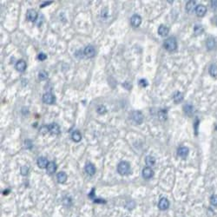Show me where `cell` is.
Returning <instances> with one entry per match:
<instances>
[{"mask_svg": "<svg viewBox=\"0 0 217 217\" xmlns=\"http://www.w3.org/2000/svg\"><path fill=\"white\" fill-rule=\"evenodd\" d=\"M84 54L88 57H93L96 54V50L92 45H88L84 49Z\"/></svg>", "mask_w": 217, "mask_h": 217, "instance_id": "cell-11", "label": "cell"}, {"mask_svg": "<svg viewBox=\"0 0 217 217\" xmlns=\"http://www.w3.org/2000/svg\"><path fill=\"white\" fill-rule=\"evenodd\" d=\"M153 175H154V171L149 167H146L143 169V176L144 179H150L153 177Z\"/></svg>", "mask_w": 217, "mask_h": 217, "instance_id": "cell-10", "label": "cell"}, {"mask_svg": "<svg viewBox=\"0 0 217 217\" xmlns=\"http://www.w3.org/2000/svg\"><path fill=\"white\" fill-rule=\"evenodd\" d=\"M211 5L213 10H215L217 8V1H211Z\"/></svg>", "mask_w": 217, "mask_h": 217, "instance_id": "cell-35", "label": "cell"}, {"mask_svg": "<svg viewBox=\"0 0 217 217\" xmlns=\"http://www.w3.org/2000/svg\"><path fill=\"white\" fill-rule=\"evenodd\" d=\"M38 58L39 60H41V61H44V60H45V59L47 58V56H46L44 53H40V54L38 55Z\"/></svg>", "mask_w": 217, "mask_h": 217, "instance_id": "cell-33", "label": "cell"}, {"mask_svg": "<svg viewBox=\"0 0 217 217\" xmlns=\"http://www.w3.org/2000/svg\"><path fill=\"white\" fill-rule=\"evenodd\" d=\"M183 111L184 112L188 115V116H191L194 112V108L191 104H186L183 107Z\"/></svg>", "mask_w": 217, "mask_h": 217, "instance_id": "cell-21", "label": "cell"}, {"mask_svg": "<svg viewBox=\"0 0 217 217\" xmlns=\"http://www.w3.org/2000/svg\"><path fill=\"white\" fill-rule=\"evenodd\" d=\"M48 130L52 135H58L60 133L59 125L57 124H51L48 125Z\"/></svg>", "mask_w": 217, "mask_h": 217, "instance_id": "cell-7", "label": "cell"}, {"mask_svg": "<svg viewBox=\"0 0 217 217\" xmlns=\"http://www.w3.org/2000/svg\"><path fill=\"white\" fill-rule=\"evenodd\" d=\"M130 23L131 25L134 26V27H138L140 26V25L142 24V18L137 15V14H135L131 17V19H130Z\"/></svg>", "mask_w": 217, "mask_h": 217, "instance_id": "cell-6", "label": "cell"}, {"mask_svg": "<svg viewBox=\"0 0 217 217\" xmlns=\"http://www.w3.org/2000/svg\"><path fill=\"white\" fill-rule=\"evenodd\" d=\"M145 162H146L147 166L152 167V166H154L155 163H156V159H155V157H153V156H148L146 157V159H145Z\"/></svg>", "mask_w": 217, "mask_h": 217, "instance_id": "cell-23", "label": "cell"}, {"mask_svg": "<svg viewBox=\"0 0 217 217\" xmlns=\"http://www.w3.org/2000/svg\"><path fill=\"white\" fill-rule=\"evenodd\" d=\"M196 2L195 1H188L186 5V10L188 12H192L196 9Z\"/></svg>", "mask_w": 217, "mask_h": 217, "instance_id": "cell-18", "label": "cell"}, {"mask_svg": "<svg viewBox=\"0 0 217 217\" xmlns=\"http://www.w3.org/2000/svg\"><path fill=\"white\" fill-rule=\"evenodd\" d=\"M20 172L23 175H26L29 172V168L27 166H23L20 169Z\"/></svg>", "mask_w": 217, "mask_h": 217, "instance_id": "cell-31", "label": "cell"}, {"mask_svg": "<svg viewBox=\"0 0 217 217\" xmlns=\"http://www.w3.org/2000/svg\"><path fill=\"white\" fill-rule=\"evenodd\" d=\"M95 202L96 203H105V201L104 200H100V199H96Z\"/></svg>", "mask_w": 217, "mask_h": 217, "instance_id": "cell-37", "label": "cell"}, {"mask_svg": "<svg viewBox=\"0 0 217 217\" xmlns=\"http://www.w3.org/2000/svg\"><path fill=\"white\" fill-rule=\"evenodd\" d=\"M38 166L41 169H46L49 162H48V160L45 158V157H39L38 159Z\"/></svg>", "mask_w": 217, "mask_h": 217, "instance_id": "cell-14", "label": "cell"}, {"mask_svg": "<svg viewBox=\"0 0 217 217\" xmlns=\"http://www.w3.org/2000/svg\"><path fill=\"white\" fill-rule=\"evenodd\" d=\"M55 100H56V98H55L54 95L50 92H47V93L44 94V96H43V101H44V102H45L47 104L54 103Z\"/></svg>", "mask_w": 217, "mask_h": 217, "instance_id": "cell-4", "label": "cell"}, {"mask_svg": "<svg viewBox=\"0 0 217 217\" xmlns=\"http://www.w3.org/2000/svg\"><path fill=\"white\" fill-rule=\"evenodd\" d=\"M50 4H52V2H45V3H44L43 5H41L40 7H44V6L49 5H50Z\"/></svg>", "mask_w": 217, "mask_h": 217, "instance_id": "cell-38", "label": "cell"}, {"mask_svg": "<svg viewBox=\"0 0 217 217\" xmlns=\"http://www.w3.org/2000/svg\"><path fill=\"white\" fill-rule=\"evenodd\" d=\"M38 77H39V79H40V80H42V81L46 80V79H47V77H48V74H47V72H46V71H44V70H41V71L39 72V74H38Z\"/></svg>", "mask_w": 217, "mask_h": 217, "instance_id": "cell-29", "label": "cell"}, {"mask_svg": "<svg viewBox=\"0 0 217 217\" xmlns=\"http://www.w3.org/2000/svg\"><path fill=\"white\" fill-rule=\"evenodd\" d=\"M183 100V94L182 93H181V92H176L175 95H174V101H175V102H176V103H179V102H181Z\"/></svg>", "mask_w": 217, "mask_h": 217, "instance_id": "cell-24", "label": "cell"}, {"mask_svg": "<svg viewBox=\"0 0 217 217\" xmlns=\"http://www.w3.org/2000/svg\"><path fill=\"white\" fill-rule=\"evenodd\" d=\"M123 85H124V87L127 88V89H130V87H131V86L130 85V83H127V82H126V83H124Z\"/></svg>", "mask_w": 217, "mask_h": 217, "instance_id": "cell-36", "label": "cell"}, {"mask_svg": "<svg viewBox=\"0 0 217 217\" xmlns=\"http://www.w3.org/2000/svg\"><path fill=\"white\" fill-rule=\"evenodd\" d=\"M46 169H47V173L52 175V174H54V173L56 172V170H57V164H56L54 162H49V164H48Z\"/></svg>", "mask_w": 217, "mask_h": 217, "instance_id": "cell-19", "label": "cell"}, {"mask_svg": "<svg viewBox=\"0 0 217 217\" xmlns=\"http://www.w3.org/2000/svg\"><path fill=\"white\" fill-rule=\"evenodd\" d=\"M57 182L59 183H63L66 182L67 180V175L65 172H59L57 175Z\"/></svg>", "mask_w": 217, "mask_h": 217, "instance_id": "cell-20", "label": "cell"}, {"mask_svg": "<svg viewBox=\"0 0 217 217\" xmlns=\"http://www.w3.org/2000/svg\"><path fill=\"white\" fill-rule=\"evenodd\" d=\"M131 118L137 124H141L143 122V116L142 112L138 111H135L131 113Z\"/></svg>", "mask_w": 217, "mask_h": 217, "instance_id": "cell-3", "label": "cell"}, {"mask_svg": "<svg viewBox=\"0 0 217 217\" xmlns=\"http://www.w3.org/2000/svg\"><path fill=\"white\" fill-rule=\"evenodd\" d=\"M16 69H17V70H18L20 72H24L26 69V63L24 60H19L16 63Z\"/></svg>", "mask_w": 217, "mask_h": 217, "instance_id": "cell-17", "label": "cell"}, {"mask_svg": "<svg viewBox=\"0 0 217 217\" xmlns=\"http://www.w3.org/2000/svg\"><path fill=\"white\" fill-rule=\"evenodd\" d=\"M139 84L142 86V87H146L147 85H148V82H147V80H145V79H141L140 81H139Z\"/></svg>", "mask_w": 217, "mask_h": 217, "instance_id": "cell-32", "label": "cell"}, {"mask_svg": "<svg viewBox=\"0 0 217 217\" xmlns=\"http://www.w3.org/2000/svg\"><path fill=\"white\" fill-rule=\"evenodd\" d=\"M71 138H72V140H73L74 142H76V143H79V142L82 140V136H81V134H80V132H79V131L76 130V131H74V132L72 133V135H71Z\"/></svg>", "mask_w": 217, "mask_h": 217, "instance_id": "cell-22", "label": "cell"}, {"mask_svg": "<svg viewBox=\"0 0 217 217\" xmlns=\"http://www.w3.org/2000/svg\"><path fill=\"white\" fill-rule=\"evenodd\" d=\"M117 172L121 175H126L130 172V165L128 162H121L117 166Z\"/></svg>", "mask_w": 217, "mask_h": 217, "instance_id": "cell-2", "label": "cell"}, {"mask_svg": "<svg viewBox=\"0 0 217 217\" xmlns=\"http://www.w3.org/2000/svg\"><path fill=\"white\" fill-rule=\"evenodd\" d=\"M169 28L167 26H165L163 25H162L159 26V28H158V34L160 36L166 37L169 34Z\"/></svg>", "mask_w": 217, "mask_h": 217, "instance_id": "cell-16", "label": "cell"}, {"mask_svg": "<svg viewBox=\"0 0 217 217\" xmlns=\"http://www.w3.org/2000/svg\"><path fill=\"white\" fill-rule=\"evenodd\" d=\"M97 113L98 114H100V115H103V114H105L106 112H107V108H106V107L105 106H103V105H100V106H98L97 107Z\"/></svg>", "mask_w": 217, "mask_h": 217, "instance_id": "cell-28", "label": "cell"}, {"mask_svg": "<svg viewBox=\"0 0 217 217\" xmlns=\"http://www.w3.org/2000/svg\"><path fill=\"white\" fill-rule=\"evenodd\" d=\"M207 12V7L203 5H199L196 6L195 13L198 17H203Z\"/></svg>", "mask_w": 217, "mask_h": 217, "instance_id": "cell-8", "label": "cell"}, {"mask_svg": "<svg viewBox=\"0 0 217 217\" xmlns=\"http://www.w3.org/2000/svg\"><path fill=\"white\" fill-rule=\"evenodd\" d=\"M26 17H27L28 20H30L31 22H34L38 18V13H37V12L35 10H28Z\"/></svg>", "mask_w": 217, "mask_h": 217, "instance_id": "cell-12", "label": "cell"}, {"mask_svg": "<svg viewBox=\"0 0 217 217\" xmlns=\"http://www.w3.org/2000/svg\"><path fill=\"white\" fill-rule=\"evenodd\" d=\"M215 40L213 37H209L207 39V42H206V45H207V48L211 50H214L215 48Z\"/></svg>", "mask_w": 217, "mask_h": 217, "instance_id": "cell-13", "label": "cell"}, {"mask_svg": "<svg viewBox=\"0 0 217 217\" xmlns=\"http://www.w3.org/2000/svg\"><path fill=\"white\" fill-rule=\"evenodd\" d=\"M70 202H71V201H70V198H64V200H63V204H67V205H70Z\"/></svg>", "mask_w": 217, "mask_h": 217, "instance_id": "cell-34", "label": "cell"}, {"mask_svg": "<svg viewBox=\"0 0 217 217\" xmlns=\"http://www.w3.org/2000/svg\"><path fill=\"white\" fill-rule=\"evenodd\" d=\"M209 74L212 76H214V77L217 76V65L216 64H212L210 66V68H209Z\"/></svg>", "mask_w": 217, "mask_h": 217, "instance_id": "cell-25", "label": "cell"}, {"mask_svg": "<svg viewBox=\"0 0 217 217\" xmlns=\"http://www.w3.org/2000/svg\"><path fill=\"white\" fill-rule=\"evenodd\" d=\"M85 172L88 175H95V173H96V168H95V166L92 163H87L85 165Z\"/></svg>", "mask_w": 217, "mask_h": 217, "instance_id": "cell-15", "label": "cell"}, {"mask_svg": "<svg viewBox=\"0 0 217 217\" xmlns=\"http://www.w3.org/2000/svg\"><path fill=\"white\" fill-rule=\"evenodd\" d=\"M169 200L167 198L163 197V198H162L159 201V202H158V207H159V209H161V210H166V209L169 208Z\"/></svg>", "mask_w": 217, "mask_h": 217, "instance_id": "cell-5", "label": "cell"}, {"mask_svg": "<svg viewBox=\"0 0 217 217\" xmlns=\"http://www.w3.org/2000/svg\"><path fill=\"white\" fill-rule=\"evenodd\" d=\"M164 48L169 50V51H174L176 50L177 48V42H176V39L174 38V37H170V38H168L165 41H164Z\"/></svg>", "mask_w": 217, "mask_h": 217, "instance_id": "cell-1", "label": "cell"}, {"mask_svg": "<svg viewBox=\"0 0 217 217\" xmlns=\"http://www.w3.org/2000/svg\"><path fill=\"white\" fill-rule=\"evenodd\" d=\"M158 116H159V119L161 121H165L168 117V114H167V111L165 110H162L159 111L158 113Z\"/></svg>", "mask_w": 217, "mask_h": 217, "instance_id": "cell-26", "label": "cell"}, {"mask_svg": "<svg viewBox=\"0 0 217 217\" xmlns=\"http://www.w3.org/2000/svg\"><path fill=\"white\" fill-rule=\"evenodd\" d=\"M188 152H189L188 149L185 146H182L177 149V155L182 158H186L188 155Z\"/></svg>", "mask_w": 217, "mask_h": 217, "instance_id": "cell-9", "label": "cell"}, {"mask_svg": "<svg viewBox=\"0 0 217 217\" xmlns=\"http://www.w3.org/2000/svg\"><path fill=\"white\" fill-rule=\"evenodd\" d=\"M210 202L213 206L217 207V194H213L210 198Z\"/></svg>", "mask_w": 217, "mask_h": 217, "instance_id": "cell-30", "label": "cell"}, {"mask_svg": "<svg viewBox=\"0 0 217 217\" xmlns=\"http://www.w3.org/2000/svg\"><path fill=\"white\" fill-rule=\"evenodd\" d=\"M204 29L201 25H195L194 28V31L195 33V35H201L203 32Z\"/></svg>", "mask_w": 217, "mask_h": 217, "instance_id": "cell-27", "label": "cell"}]
</instances>
